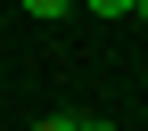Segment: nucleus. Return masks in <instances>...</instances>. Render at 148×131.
<instances>
[{
  "mask_svg": "<svg viewBox=\"0 0 148 131\" xmlns=\"http://www.w3.org/2000/svg\"><path fill=\"white\" fill-rule=\"evenodd\" d=\"M90 16H132V0H82Z\"/></svg>",
  "mask_w": 148,
  "mask_h": 131,
  "instance_id": "f257e3e1",
  "label": "nucleus"
},
{
  "mask_svg": "<svg viewBox=\"0 0 148 131\" xmlns=\"http://www.w3.org/2000/svg\"><path fill=\"white\" fill-rule=\"evenodd\" d=\"M74 0H25V16H66Z\"/></svg>",
  "mask_w": 148,
  "mask_h": 131,
  "instance_id": "f03ea898",
  "label": "nucleus"
},
{
  "mask_svg": "<svg viewBox=\"0 0 148 131\" xmlns=\"http://www.w3.org/2000/svg\"><path fill=\"white\" fill-rule=\"evenodd\" d=\"M33 131H74V115H41V123H33Z\"/></svg>",
  "mask_w": 148,
  "mask_h": 131,
  "instance_id": "7ed1b4c3",
  "label": "nucleus"
},
{
  "mask_svg": "<svg viewBox=\"0 0 148 131\" xmlns=\"http://www.w3.org/2000/svg\"><path fill=\"white\" fill-rule=\"evenodd\" d=\"M74 131H115V123H99V115H74Z\"/></svg>",
  "mask_w": 148,
  "mask_h": 131,
  "instance_id": "20e7f679",
  "label": "nucleus"
},
{
  "mask_svg": "<svg viewBox=\"0 0 148 131\" xmlns=\"http://www.w3.org/2000/svg\"><path fill=\"white\" fill-rule=\"evenodd\" d=\"M132 16H148V0H132Z\"/></svg>",
  "mask_w": 148,
  "mask_h": 131,
  "instance_id": "39448f33",
  "label": "nucleus"
}]
</instances>
